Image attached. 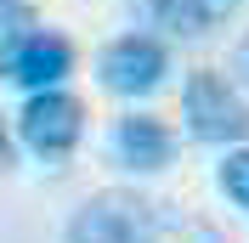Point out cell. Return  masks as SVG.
Here are the masks:
<instances>
[{
  "label": "cell",
  "mask_w": 249,
  "mask_h": 243,
  "mask_svg": "<svg viewBox=\"0 0 249 243\" xmlns=\"http://www.w3.org/2000/svg\"><path fill=\"white\" fill-rule=\"evenodd\" d=\"M238 0H136V17L147 29H164L170 40H204L232 17Z\"/></svg>",
  "instance_id": "7"
},
{
  "label": "cell",
  "mask_w": 249,
  "mask_h": 243,
  "mask_svg": "<svg viewBox=\"0 0 249 243\" xmlns=\"http://www.w3.org/2000/svg\"><path fill=\"white\" fill-rule=\"evenodd\" d=\"M74 74V46L51 29H29L17 17L12 29L0 34V79L17 85V91H46V85H62Z\"/></svg>",
  "instance_id": "3"
},
{
  "label": "cell",
  "mask_w": 249,
  "mask_h": 243,
  "mask_svg": "<svg viewBox=\"0 0 249 243\" xmlns=\"http://www.w3.org/2000/svg\"><path fill=\"white\" fill-rule=\"evenodd\" d=\"M176 153H181L176 130H170L164 119H153V113H124V119L113 124V158H119L124 170H136V175H159V170H170Z\"/></svg>",
  "instance_id": "6"
},
{
  "label": "cell",
  "mask_w": 249,
  "mask_h": 243,
  "mask_svg": "<svg viewBox=\"0 0 249 243\" xmlns=\"http://www.w3.org/2000/svg\"><path fill=\"white\" fill-rule=\"evenodd\" d=\"M68 243H159V209L142 192H91L68 221Z\"/></svg>",
  "instance_id": "2"
},
{
  "label": "cell",
  "mask_w": 249,
  "mask_h": 243,
  "mask_svg": "<svg viewBox=\"0 0 249 243\" xmlns=\"http://www.w3.org/2000/svg\"><path fill=\"white\" fill-rule=\"evenodd\" d=\"M12 170V130H6V119H0V175Z\"/></svg>",
  "instance_id": "10"
},
{
  "label": "cell",
  "mask_w": 249,
  "mask_h": 243,
  "mask_svg": "<svg viewBox=\"0 0 249 243\" xmlns=\"http://www.w3.org/2000/svg\"><path fill=\"white\" fill-rule=\"evenodd\" d=\"M221 192L232 198L238 209H249V147L238 141V153L221 158Z\"/></svg>",
  "instance_id": "8"
},
{
  "label": "cell",
  "mask_w": 249,
  "mask_h": 243,
  "mask_svg": "<svg viewBox=\"0 0 249 243\" xmlns=\"http://www.w3.org/2000/svg\"><path fill=\"white\" fill-rule=\"evenodd\" d=\"M17 136L40 158H68L79 147V136H85V102L68 96L62 85L29 91L23 96V113H17Z\"/></svg>",
  "instance_id": "4"
},
{
  "label": "cell",
  "mask_w": 249,
  "mask_h": 243,
  "mask_svg": "<svg viewBox=\"0 0 249 243\" xmlns=\"http://www.w3.org/2000/svg\"><path fill=\"white\" fill-rule=\"evenodd\" d=\"M181 119H187V136L204 141V147H238L249 141V102L232 91L227 74H187L181 85Z\"/></svg>",
  "instance_id": "1"
},
{
  "label": "cell",
  "mask_w": 249,
  "mask_h": 243,
  "mask_svg": "<svg viewBox=\"0 0 249 243\" xmlns=\"http://www.w3.org/2000/svg\"><path fill=\"white\" fill-rule=\"evenodd\" d=\"M232 74H238V79L249 85V34H244V40L232 46Z\"/></svg>",
  "instance_id": "9"
},
{
  "label": "cell",
  "mask_w": 249,
  "mask_h": 243,
  "mask_svg": "<svg viewBox=\"0 0 249 243\" xmlns=\"http://www.w3.org/2000/svg\"><path fill=\"white\" fill-rule=\"evenodd\" d=\"M23 6H29V0H0V23H17V17H23Z\"/></svg>",
  "instance_id": "11"
},
{
  "label": "cell",
  "mask_w": 249,
  "mask_h": 243,
  "mask_svg": "<svg viewBox=\"0 0 249 243\" xmlns=\"http://www.w3.org/2000/svg\"><path fill=\"white\" fill-rule=\"evenodd\" d=\"M170 74V51L153 34H119L96 51V79L113 96H153Z\"/></svg>",
  "instance_id": "5"
}]
</instances>
